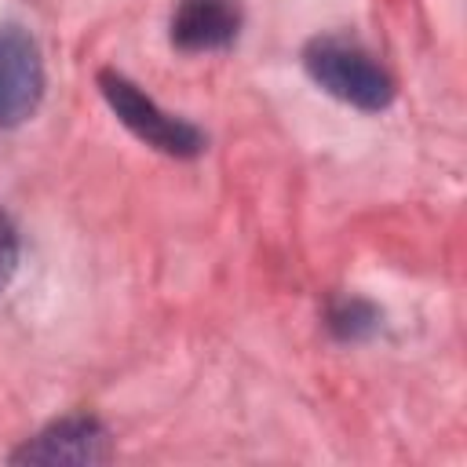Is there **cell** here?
<instances>
[{
	"label": "cell",
	"mask_w": 467,
	"mask_h": 467,
	"mask_svg": "<svg viewBox=\"0 0 467 467\" xmlns=\"http://www.w3.org/2000/svg\"><path fill=\"white\" fill-rule=\"evenodd\" d=\"M306 73L314 84H321L328 95H336L347 106L358 109H383L394 99L390 77L372 62L368 51H361L354 40L343 36H317L303 51Z\"/></svg>",
	"instance_id": "obj_1"
},
{
	"label": "cell",
	"mask_w": 467,
	"mask_h": 467,
	"mask_svg": "<svg viewBox=\"0 0 467 467\" xmlns=\"http://www.w3.org/2000/svg\"><path fill=\"white\" fill-rule=\"evenodd\" d=\"M99 88H102L109 109L117 113V120H120L131 135H139L146 146H153V150H161V153H171V157H193V153L204 150V135H201L193 124H186V120L171 117V113H164V109H161L153 99H146L128 77L106 69V73H99Z\"/></svg>",
	"instance_id": "obj_2"
},
{
	"label": "cell",
	"mask_w": 467,
	"mask_h": 467,
	"mask_svg": "<svg viewBox=\"0 0 467 467\" xmlns=\"http://www.w3.org/2000/svg\"><path fill=\"white\" fill-rule=\"evenodd\" d=\"M44 95V62L36 51V40L7 26L0 29V124L15 128L33 117Z\"/></svg>",
	"instance_id": "obj_3"
},
{
	"label": "cell",
	"mask_w": 467,
	"mask_h": 467,
	"mask_svg": "<svg viewBox=\"0 0 467 467\" xmlns=\"http://www.w3.org/2000/svg\"><path fill=\"white\" fill-rule=\"evenodd\" d=\"M15 460L33 463H99L106 460V431L91 416H66L40 431L26 449L15 452Z\"/></svg>",
	"instance_id": "obj_4"
},
{
	"label": "cell",
	"mask_w": 467,
	"mask_h": 467,
	"mask_svg": "<svg viewBox=\"0 0 467 467\" xmlns=\"http://www.w3.org/2000/svg\"><path fill=\"white\" fill-rule=\"evenodd\" d=\"M237 36V7L230 0H179L171 15V44L182 51H219Z\"/></svg>",
	"instance_id": "obj_5"
},
{
	"label": "cell",
	"mask_w": 467,
	"mask_h": 467,
	"mask_svg": "<svg viewBox=\"0 0 467 467\" xmlns=\"http://www.w3.org/2000/svg\"><path fill=\"white\" fill-rule=\"evenodd\" d=\"M15 266H18V234L7 212L0 208V288H7V281L15 277Z\"/></svg>",
	"instance_id": "obj_6"
}]
</instances>
